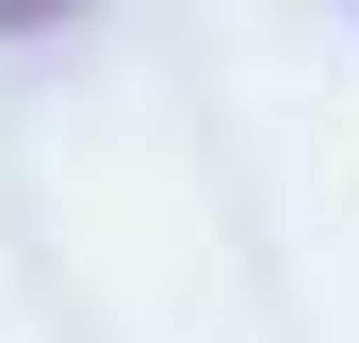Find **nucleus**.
<instances>
[{"label":"nucleus","mask_w":359,"mask_h":343,"mask_svg":"<svg viewBox=\"0 0 359 343\" xmlns=\"http://www.w3.org/2000/svg\"><path fill=\"white\" fill-rule=\"evenodd\" d=\"M0 17H49V0H0Z\"/></svg>","instance_id":"1"}]
</instances>
